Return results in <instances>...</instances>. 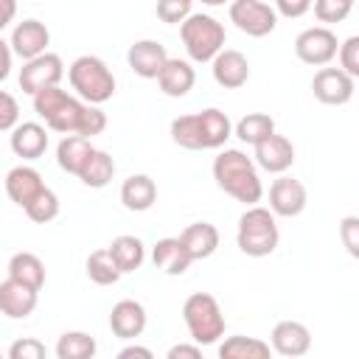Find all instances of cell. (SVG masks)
<instances>
[{
  "mask_svg": "<svg viewBox=\"0 0 359 359\" xmlns=\"http://www.w3.org/2000/svg\"><path fill=\"white\" fill-rule=\"evenodd\" d=\"M165 59H168V50L157 39H137L126 50V65L140 79H157V73L163 70Z\"/></svg>",
  "mask_w": 359,
  "mask_h": 359,
  "instance_id": "9a60e30c",
  "label": "cell"
},
{
  "mask_svg": "<svg viewBox=\"0 0 359 359\" xmlns=\"http://www.w3.org/2000/svg\"><path fill=\"white\" fill-rule=\"evenodd\" d=\"M353 90H356V79L348 76L345 70L339 67H320L311 79V93L320 104H328V107H345L351 98H353Z\"/></svg>",
  "mask_w": 359,
  "mask_h": 359,
  "instance_id": "30bf717a",
  "label": "cell"
},
{
  "mask_svg": "<svg viewBox=\"0 0 359 359\" xmlns=\"http://www.w3.org/2000/svg\"><path fill=\"white\" fill-rule=\"evenodd\" d=\"M87 278H90L95 286H112V283L121 280V269H118V264L112 261V255H109L107 247H104V250H93V252L87 255Z\"/></svg>",
  "mask_w": 359,
  "mask_h": 359,
  "instance_id": "d6a6232c",
  "label": "cell"
},
{
  "mask_svg": "<svg viewBox=\"0 0 359 359\" xmlns=\"http://www.w3.org/2000/svg\"><path fill=\"white\" fill-rule=\"evenodd\" d=\"M351 3H353V0H351Z\"/></svg>",
  "mask_w": 359,
  "mask_h": 359,
  "instance_id": "c3c4849f",
  "label": "cell"
},
{
  "mask_svg": "<svg viewBox=\"0 0 359 359\" xmlns=\"http://www.w3.org/2000/svg\"><path fill=\"white\" fill-rule=\"evenodd\" d=\"M8 146L17 157L22 160H39L48 149V129L36 121H22L11 129L8 135Z\"/></svg>",
  "mask_w": 359,
  "mask_h": 359,
  "instance_id": "44dd1931",
  "label": "cell"
},
{
  "mask_svg": "<svg viewBox=\"0 0 359 359\" xmlns=\"http://www.w3.org/2000/svg\"><path fill=\"white\" fill-rule=\"evenodd\" d=\"M252 149H255V154H252L255 165L264 168V171H269V174H283V171H289L292 163H294V143H292L289 137L278 135V132L266 135V137H264L261 143H255Z\"/></svg>",
  "mask_w": 359,
  "mask_h": 359,
  "instance_id": "5bb4252c",
  "label": "cell"
},
{
  "mask_svg": "<svg viewBox=\"0 0 359 359\" xmlns=\"http://www.w3.org/2000/svg\"><path fill=\"white\" fill-rule=\"evenodd\" d=\"M180 39L185 45V53L191 62H210L227 42L224 25L202 11H191L182 22H180Z\"/></svg>",
  "mask_w": 359,
  "mask_h": 359,
  "instance_id": "5b68a950",
  "label": "cell"
},
{
  "mask_svg": "<svg viewBox=\"0 0 359 359\" xmlns=\"http://www.w3.org/2000/svg\"><path fill=\"white\" fill-rule=\"evenodd\" d=\"M67 81L81 101L95 104V107L107 104L115 95V73L101 56H93V53H84L70 62Z\"/></svg>",
  "mask_w": 359,
  "mask_h": 359,
  "instance_id": "277c9868",
  "label": "cell"
},
{
  "mask_svg": "<svg viewBox=\"0 0 359 359\" xmlns=\"http://www.w3.org/2000/svg\"><path fill=\"white\" fill-rule=\"evenodd\" d=\"M36 300H39V292L25 286V283H17L11 278H6L0 283V314L8 317V320L31 317L34 309H36Z\"/></svg>",
  "mask_w": 359,
  "mask_h": 359,
  "instance_id": "ac0fdd59",
  "label": "cell"
},
{
  "mask_svg": "<svg viewBox=\"0 0 359 359\" xmlns=\"http://www.w3.org/2000/svg\"><path fill=\"white\" fill-rule=\"evenodd\" d=\"M42 188H45L42 174H39L34 165H14V168L6 174V194H8V199H11L17 208H25Z\"/></svg>",
  "mask_w": 359,
  "mask_h": 359,
  "instance_id": "7402d4cb",
  "label": "cell"
},
{
  "mask_svg": "<svg viewBox=\"0 0 359 359\" xmlns=\"http://www.w3.org/2000/svg\"><path fill=\"white\" fill-rule=\"evenodd\" d=\"M95 351H98V342L87 331H65L53 348L56 359H93Z\"/></svg>",
  "mask_w": 359,
  "mask_h": 359,
  "instance_id": "4dcf8cb0",
  "label": "cell"
},
{
  "mask_svg": "<svg viewBox=\"0 0 359 359\" xmlns=\"http://www.w3.org/2000/svg\"><path fill=\"white\" fill-rule=\"evenodd\" d=\"M171 140H174L180 149L202 151V137H199V118H196V112L180 115V118L171 121Z\"/></svg>",
  "mask_w": 359,
  "mask_h": 359,
  "instance_id": "836d02e7",
  "label": "cell"
},
{
  "mask_svg": "<svg viewBox=\"0 0 359 359\" xmlns=\"http://www.w3.org/2000/svg\"><path fill=\"white\" fill-rule=\"evenodd\" d=\"M93 149H95V146H93L90 137L65 135V137L59 140V146H56V163H59L62 171L79 177V171L84 168V163H87V157L93 154Z\"/></svg>",
  "mask_w": 359,
  "mask_h": 359,
  "instance_id": "484cf974",
  "label": "cell"
},
{
  "mask_svg": "<svg viewBox=\"0 0 359 359\" xmlns=\"http://www.w3.org/2000/svg\"><path fill=\"white\" fill-rule=\"evenodd\" d=\"M202 6H210V8H219V6H224V3H230V0H199Z\"/></svg>",
  "mask_w": 359,
  "mask_h": 359,
  "instance_id": "7dc6e473",
  "label": "cell"
},
{
  "mask_svg": "<svg viewBox=\"0 0 359 359\" xmlns=\"http://www.w3.org/2000/svg\"><path fill=\"white\" fill-rule=\"evenodd\" d=\"M199 118V137H202V151L208 149H222L227 143V137L233 135V123L227 118V112L208 107L202 112H196Z\"/></svg>",
  "mask_w": 359,
  "mask_h": 359,
  "instance_id": "d4e9b609",
  "label": "cell"
},
{
  "mask_svg": "<svg viewBox=\"0 0 359 359\" xmlns=\"http://www.w3.org/2000/svg\"><path fill=\"white\" fill-rule=\"evenodd\" d=\"M337 59H339V70L356 79L359 76V36H348L345 42H339Z\"/></svg>",
  "mask_w": 359,
  "mask_h": 359,
  "instance_id": "74e56055",
  "label": "cell"
},
{
  "mask_svg": "<svg viewBox=\"0 0 359 359\" xmlns=\"http://www.w3.org/2000/svg\"><path fill=\"white\" fill-rule=\"evenodd\" d=\"M219 230H216V224H210V222H194V224H188L182 233H180V241L185 244V250H188V255L194 258V261H205V258H210L216 250H219Z\"/></svg>",
  "mask_w": 359,
  "mask_h": 359,
  "instance_id": "cb8c5ba5",
  "label": "cell"
},
{
  "mask_svg": "<svg viewBox=\"0 0 359 359\" xmlns=\"http://www.w3.org/2000/svg\"><path fill=\"white\" fill-rule=\"evenodd\" d=\"M34 98V112L45 121V126L50 132L59 135H81V137H95L107 129V115L101 112V107L81 101L79 95L65 93L59 84L56 87H45L39 93L31 95Z\"/></svg>",
  "mask_w": 359,
  "mask_h": 359,
  "instance_id": "6da1fadb",
  "label": "cell"
},
{
  "mask_svg": "<svg viewBox=\"0 0 359 359\" xmlns=\"http://www.w3.org/2000/svg\"><path fill=\"white\" fill-rule=\"evenodd\" d=\"M227 14H230V22L252 39L269 36L278 28V11L264 0H230Z\"/></svg>",
  "mask_w": 359,
  "mask_h": 359,
  "instance_id": "52a82bcc",
  "label": "cell"
},
{
  "mask_svg": "<svg viewBox=\"0 0 359 359\" xmlns=\"http://www.w3.org/2000/svg\"><path fill=\"white\" fill-rule=\"evenodd\" d=\"M194 11V0H157L154 14L165 25H180Z\"/></svg>",
  "mask_w": 359,
  "mask_h": 359,
  "instance_id": "d590c367",
  "label": "cell"
},
{
  "mask_svg": "<svg viewBox=\"0 0 359 359\" xmlns=\"http://www.w3.org/2000/svg\"><path fill=\"white\" fill-rule=\"evenodd\" d=\"M210 73L213 81L224 90H238L250 81V62L241 50L236 48H222L213 59H210Z\"/></svg>",
  "mask_w": 359,
  "mask_h": 359,
  "instance_id": "4fadbf2b",
  "label": "cell"
},
{
  "mask_svg": "<svg viewBox=\"0 0 359 359\" xmlns=\"http://www.w3.org/2000/svg\"><path fill=\"white\" fill-rule=\"evenodd\" d=\"M337 48H339L337 34L328 25H314V28H306L294 36V56L311 67L331 65L337 59Z\"/></svg>",
  "mask_w": 359,
  "mask_h": 359,
  "instance_id": "ba28073f",
  "label": "cell"
},
{
  "mask_svg": "<svg viewBox=\"0 0 359 359\" xmlns=\"http://www.w3.org/2000/svg\"><path fill=\"white\" fill-rule=\"evenodd\" d=\"M17 17V0H0V34L14 22Z\"/></svg>",
  "mask_w": 359,
  "mask_h": 359,
  "instance_id": "f6af8a7d",
  "label": "cell"
},
{
  "mask_svg": "<svg viewBox=\"0 0 359 359\" xmlns=\"http://www.w3.org/2000/svg\"><path fill=\"white\" fill-rule=\"evenodd\" d=\"M213 180L236 202L255 205L264 196V182H261L258 165L241 149H222L213 157Z\"/></svg>",
  "mask_w": 359,
  "mask_h": 359,
  "instance_id": "7a4b0ae2",
  "label": "cell"
},
{
  "mask_svg": "<svg viewBox=\"0 0 359 359\" xmlns=\"http://www.w3.org/2000/svg\"><path fill=\"white\" fill-rule=\"evenodd\" d=\"M168 359H199L202 356V345H188V342H180V345H171L168 348V353H165Z\"/></svg>",
  "mask_w": 359,
  "mask_h": 359,
  "instance_id": "7bdbcfd3",
  "label": "cell"
},
{
  "mask_svg": "<svg viewBox=\"0 0 359 359\" xmlns=\"http://www.w3.org/2000/svg\"><path fill=\"white\" fill-rule=\"evenodd\" d=\"M132 356H143V359H151L154 353H151L149 348H143V345H126V348H121V351H118V359H132Z\"/></svg>",
  "mask_w": 359,
  "mask_h": 359,
  "instance_id": "bcb514c9",
  "label": "cell"
},
{
  "mask_svg": "<svg viewBox=\"0 0 359 359\" xmlns=\"http://www.w3.org/2000/svg\"><path fill=\"white\" fill-rule=\"evenodd\" d=\"M20 123V104L11 93L0 90V132H11Z\"/></svg>",
  "mask_w": 359,
  "mask_h": 359,
  "instance_id": "ab89813d",
  "label": "cell"
},
{
  "mask_svg": "<svg viewBox=\"0 0 359 359\" xmlns=\"http://www.w3.org/2000/svg\"><path fill=\"white\" fill-rule=\"evenodd\" d=\"M65 79V62L59 53H39L34 59H25V65L20 67V90L34 95L45 87H56Z\"/></svg>",
  "mask_w": 359,
  "mask_h": 359,
  "instance_id": "9c48e42d",
  "label": "cell"
},
{
  "mask_svg": "<svg viewBox=\"0 0 359 359\" xmlns=\"http://www.w3.org/2000/svg\"><path fill=\"white\" fill-rule=\"evenodd\" d=\"M280 17H289V20H297V17H303L309 8H311V0H275V6H272Z\"/></svg>",
  "mask_w": 359,
  "mask_h": 359,
  "instance_id": "b9f144b4",
  "label": "cell"
},
{
  "mask_svg": "<svg viewBox=\"0 0 359 359\" xmlns=\"http://www.w3.org/2000/svg\"><path fill=\"white\" fill-rule=\"evenodd\" d=\"M146 323H149V317H146L143 303H137L132 297L118 300L112 306V311H109V331L118 339H135V337H140L146 331Z\"/></svg>",
  "mask_w": 359,
  "mask_h": 359,
  "instance_id": "e0dca14e",
  "label": "cell"
},
{
  "mask_svg": "<svg viewBox=\"0 0 359 359\" xmlns=\"http://www.w3.org/2000/svg\"><path fill=\"white\" fill-rule=\"evenodd\" d=\"M311 6L320 22H342L353 8L351 0H311Z\"/></svg>",
  "mask_w": 359,
  "mask_h": 359,
  "instance_id": "8d00e7d4",
  "label": "cell"
},
{
  "mask_svg": "<svg viewBox=\"0 0 359 359\" xmlns=\"http://www.w3.org/2000/svg\"><path fill=\"white\" fill-rule=\"evenodd\" d=\"M22 210H25V216H28L34 224H48V222H53V219L59 216V196L45 185Z\"/></svg>",
  "mask_w": 359,
  "mask_h": 359,
  "instance_id": "e575fe53",
  "label": "cell"
},
{
  "mask_svg": "<svg viewBox=\"0 0 359 359\" xmlns=\"http://www.w3.org/2000/svg\"><path fill=\"white\" fill-rule=\"evenodd\" d=\"M45 353L48 351L36 337H22L8 348V359H45Z\"/></svg>",
  "mask_w": 359,
  "mask_h": 359,
  "instance_id": "f35d334b",
  "label": "cell"
},
{
  "mask_svg": "<svg viewBox=\"0 0 359 359\" xmlns=\"http://www.w3.org/2000/svg\"><path fill=\"white\" fill-rule=\"evenodd\" d=\"M151 264H154L163 275L177 278V275H185V272L191 269L194 258L188 255V250H185V244L180 241V236H177V238H174V236H165V238H157V241H154V247H151Z\"/></svg>",
  "mask_w": 359,
  "mask_h": 359,
  "instance_id": "ffe728a7",
  "label": "cell"
},
{
  "mask_svg": "<svg viewBox=\"0 0 359 359\" xmlns=\"http://www.w3.org/2000/svg\"><path fill=\"white\" fill-rule=\"evenodd\" d=\"M157 202V185L149 174H132L123 180L121 185V205L132 213H143L149 208H154Z\"/></svg>",
  "mask_w": 359,
  "mask_h": 359,
  "instance_id": "603a6c76",
  "label": "cell"
},
{
  "mask_svg": "<svg viewBox=\"0 0 359 359\" xmlns=\"http://www.w3.org/2000/svg\"><path fill=\"white\" fill-rule=\"evenodd\" d=\"M269 348L280 356H303L311 348V331L300 320H280L269 334Z\"/></svg>",
  "mask_w": 359,
  "mask_h": 359,
  "instance_id": "2e32d148",
  "label": "cell"
},
{
  "mask_svg": "<svg viewBox=\"0 0 359 359\" xmlns=\"http://www.w3.org/2000/svg\"><path fill=\"white\" fill-rule=\"evenodd\" d=\"M194 84H196V70H194V65H191L188 59H174V56H168L165 65H163V70L157 73V87H160V93L168 95V98H182V95H188V93L194 90Z\"/></svg>",
  "mask_w": 359,
  "mask_h": 359,
  "instance_id": "d6986e66",
  "label": "cell"
},
{
  "mask_svg": "<svg viewBox=\"0 0 359 359\" xmlns=\"http://www.w3.org/2000/svg\"><path fill=\"white\" fill-rule=\"evenodd\" d=\"M339 238L351 258L359 255V216H345L339 222Z\"/></svg>",
  "mask_w": 359,
  "mask_h": 359,
  "instance_id": "60d3db41",
  "label": "cell"
},
{
  "mask_svg": "<svg viewBox=\"0 0 359 359\" xmlns=\"http://www.w3.org/2000/svg\"><path fill=\"white\" fill-rule=\"evenodd\" d=\"M306 202H309V194H306V185L294 177H289L286 171L278 174V180H272L269 185V210L280 219H294L306 210Z\"/></svg>",
  "mask_w": 359,
  "mask_h": 359,
  "instance_id": "8fae6325",
  "label": "cell"
},
{
  "mask_svg": "<svg viewBox=\"0 0 359 359\" xmlns=\"http://www.w3.org/2000/svg\"><path fill=\"white\" fill-rule=\"evenodd\" d=\"M8 278L17 280V283H25L31 289H42L45 286V264L36 252H28V250H20L8 258Z\"/></svg>",
  "mask_w": 359,
  "mask_h": 359,
  "instance_id": "4316f807",
  "label": "cell"
},
{
  "mask_svg": "<svg viewBox=\"0 0 359 359\" xmlns=\"http://www.w3.org/2000/svg\"><path fill=\"white\" fill-rule=\"evenodd\" d=\"M278 241H280V230H278L275 213L261 205H247V210L238 216V227H236L238 250L250 258H266L278 250Z\"/></svg>",
  "mask_w": 359,
  "mask_h": 359,
  "instance_id": "3957f363",
  "label": "cell"
},
{
  "mask_svg": "<svg viewBox=\"0 0 359 359\" xmlns=\"http://www.w3.org/2000/svg\"><path fill=\"white\" fill-rule=\"evenodd\" d=\"M8 45H11V53H14V56H20V59H34V56H39V53L48 50V45H50V31H48V25H45L42 20L28 17V20H22V22L14 25Z\"/></svg>",
  "mask_w": 359,
  "mask_h": 359,
  "instance_id": "7c38bea8",
  "label": "cell"
},
{
  "mask_svg": "<svg viewBox=\"0 0 359 359\" xmlns=\"http://www.w3.org/2000/svg\"><path fill=\"white\" fill-rule=\"evenodd\" d=\"M107 250H109L112 261L118 264L121 275H129V272L140 269L143 261H146V244L137 236H126V233L123 236H115Z\"/></svg>",
  "mask_w": 359,
  "mask_h": 359,
  "instance_id": "83f0119b",
  "label": "cell"
},
{
  "mask_svg": "<svg viewBox=\"0 0 359 359\" xmlns=\"http://www.w3.org/2000/svg\"><path fill=\"white\" fill-rule=\"evenodd\" d=\"M275 132V121L266 115V112H247L236 126H233V135L241 140V143H261L266 135Z\"/></svg>",
  "mask_w": 359,
  "mask_h": 359,
  "instance_id": "1f68e13d",
  "label": "cell"
},
{
  "mask_svg": "<svg viewBox=\"0 0 359 359\" xmlns=\"http://www.w3.org/2000/svg\"><path fill=\"white\" fill-rule=\"evenodd\" d=\"M11 59H14V53H11V45L0 36V81H6L8 76H11Z\"/></svg>",
  "mask_w": 359,
  "mask_h": 359,
  "instance_id": "ee69618b",
  "label": "cell"
},
{
  "mask_svg": "<svg viewBox=\"0 0 359 359\" xmlns=\"http://www.w3.org/2000/svg\"><path fill=\"white\" fill-rule=\"evenodd\" d=\"M112 177H115V160H112V154L104 151V149H93V154L87 157L84 168L79 171V180L87 188H95L98 191V188H107L112 182Z\"/></svg>",
  "mask_w": 359,
  "mask_h": 359,
  "instance_id": "f1b7e54d",
  "label": "cell"
},
{
  "mask_svg": "<svg viewBox=\"0 0 359 359\" xmlns=\"http://www.w3.org/2000/svg\"><path fill=\"white\" fill-rule=\"evenodd\" d=\"M182 320L196 345H213L224 337V314L210 292H194L182 303Z\"/></svg>",
  "mask_w": 359,
  "mask_h": 359,
  "instance_id": "8992f818",
  "label": "cell"
},
{
  "mask_svg": "<svg viewBox=\"0 0 359 359\" xmlns=\"http://www.w3.org/2000/svg\"><path fill=\"white\" fill-rule=\"evenodd\" d=\"M219 356L222 359H269L272 348H269V342H264L258 337L236 334V337H227L219 345Z\"/></svg>",
  "mask_w": 359,
  "mask_h": 359,
  "instance_id": "f546056e",
  "label": "cell"
}]
</instances>
